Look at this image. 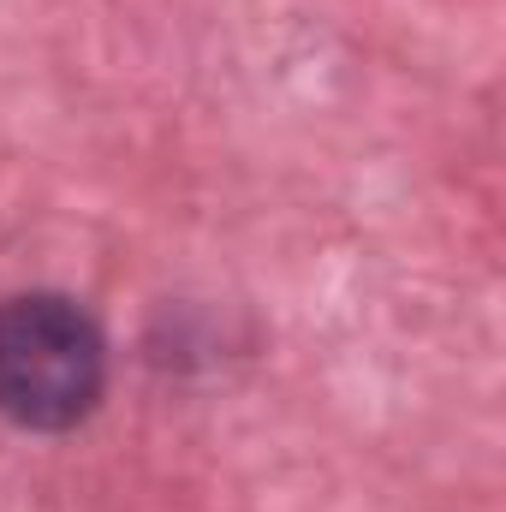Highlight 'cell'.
I'll return each mask as SVG.
<instances>
[{
	"instance_id": "6da1fadb",
	"label": "cell",
	"mask_w": 506,
	"mask_h": 512,
	"mask_svg": "<svg viewBox=\"0 0 506 512\" xmlns=\"http://www.w3.org/2000/svg\"><path fill=\"white\" fill-rule=\"evenodd\" d=\"M108 382L102 328L54 292L0 304V411L24 429H72Z\"/></svg>"
}]
</instances>
